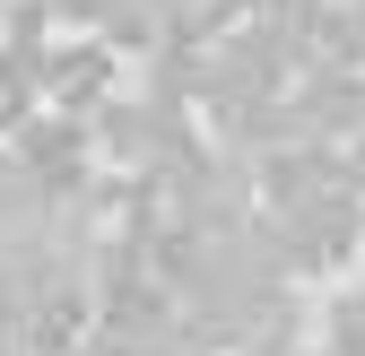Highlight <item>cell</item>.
I'll return each mask as SVG.
<instances>
[{
  "label": "cell",
  "instance_id": "5b68a950",
  "mask_svg": "<svg viewBox=\"0 0 365 356\" xmlns=\"http://www.w3.org/2000/svg\"><path fill=\"white\" fill-rule=\"evenodd\" d=\"M296 356H322V347H296Z\"/></svg>",
  "mask_w": 365,
  "mask_h": 356
},
{
  "label": "cell",
  "instance_id": "8992f818",
  "mask_svg": "<svg viewBox=\"0 0 365 356\" xmlns=\"http://www.w3.org/2000/svg\"><path fill=\"white\" fill-rule=\"evenodd\" d=\"M0 9H9V0H0Z\"/></svg>",
  "mask_w": 365,
  "mask_h": 356
},
{
  "label": "cell",
  "instance_id": "277c9868",
  "mask_svg": "<svg viewBox=\"0 0 365 356\" xmlns=\"http://www.w3.org/2000/svg\"><path fill=\"white\" fill-rule=\"evenodd\" d=\"M322 356H365V287L322 295Z\"/></svg>",
  "mask_w": 365,
  "mask_h": 356
},
{
  "label": "cell",
  "instance_id": "7a4b0ae2",
  "mask_svg": "<svg viewBox=\"0 0 365 356\" xmlns=\"http://www.w3.org/2000/svg\"><path fill=\"white\" fill-rule=\"evenodd\" d=\"M87 140H96V165H122L130 183H165V174L192 157V113L182 105H148V96H105L87 113Z\"/></svg>",
  "mask_w": 365,
  "mask_h": 356
},
{
  "label": "cell",
  "instance_id": "6da1fadb",
  "mask_svg": "<svg viewBox=\"0 0 365 356\" xmlns=\"http://www.w3.org/2000/svg\"><path fill=\"white\" fill-rule=\"evenodd\" d=\"M261 217H269V235H279V252H287V278H331L339 261L365 252V192L348 183V165L331 174V183L296 192L287 209H261Z\"/></svg>",
  "mask_w": 365,
  "mask_h": 356
},
{
  "label": "cell",
  "instance_id": "3957f363",
  "mask_svg": "<svg viewBox=\"0 0 365 356\" xmlns=\"http://www.w3.org/2000/svg\"><path fill=\"white\" fill-rule=\"evenodd\" d=\"M43 209H53V200L35 192V174L18 165V148H0V235H26Z\"/></svg>",
  "mask_w": 365,
  "mask_h": 356
},
{
  "label": "cell",
  "instance_id": "52a82bcc",
  "mask_svg": "<svg viewBox=\"0 0 365 356\" xmlns=\"http://www.w3.org/2000/svg\"><path fill=\"white\" fill-rule=\"evenodd\" d=\"M356 261H365V252H356Z\"/></svg>",
  "mask_w": 365,
  "mask_h": 356
}]
</instances>
